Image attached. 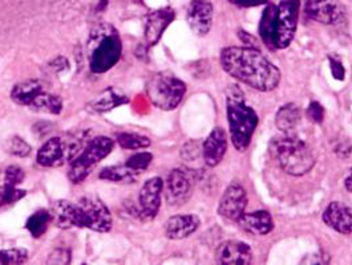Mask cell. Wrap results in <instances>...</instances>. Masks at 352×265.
I'll use <instances>...</instances> for the list:
<instances>
[{
	"instance_id": "cell-1",
	"label": "cell",
	"mask_w": 352,
	"mask_h": 265,
	"mask_svg": "<svg viewBox=\"0 0 352 265\" xmlns=\"http://www.w3.org/2000/svg\"><path fill=\"white\" fill-rule=\"evenodd\" d=\"M222 69L259 92H272L280 82V71L255 47H228L219 57Z\"/></svg>"
},
{
	"instance_id": "cell-2",
	"label": "cell",
	"mask_w": 352,
	"mask_h": 265,
	"mask_svg": "<svg viewBox=\"0 0 352 265\" xmlns=\"http://www.w3.org/2000/svg\"><path fill=\"white\" fill-rule=\"evenodd\" d=\"M226 114L232 143L238 152H245L252 143V138L259 124L258 114L246 105L245 95L238 85L226 89Z\"/></svg>"
},
{
	"instance_id": "cell-3",
	"label": "cell",
	"mask_w": 352,
	"mask_h": 265,
	"mask_svg": "<svg viewBox=\"0 0 352 265\" xmlns=\"http://www.w3.org/2000/svg\"><path fill=\"white\" fill-rule=\"evenodd\" d=\"M269 150L278 166L293 176L306 175L315 165L310 148L295 137H276L270 142Z\"/></svg>"
},
{
	"instance_id": "cell-4",
	"label": "cell",
	"mask_w": 352,
	"mask_h": 265,
	"mask_svg": "<svg viewBox=\"0 0 352 265\" xmlns=\"http://www.w3.org/2000/svg\"><path fill=\"white\" fill-rule=\"evenodd\" d=\"M121 40L111 25L98 27L89 41V68L95 73H105L121 57Z\"/></svg>"
},
{
	"instance_id": "cell-5",
	"label": "cell",
	"mask_w": 352,
	"mask_h": 265,
	"mask_svg": "<svg viewBox=\"0 0 352 265\" xmlns=\"http://www.w3.org/2000/svg\"><path fill=\"white\" fill-rule=\"evenodd\" d=\"M146 93L158 109L170 112L176 109L186 95V84L172 73H157L149 80Z\"/></svg>"
},
{
	"instance_id": "cell-6",
	"label": "cell",
	"mask_w": 352,
	"mask_h": 265,
	"mask_svg": "<svg viewBox=\"0 0 352 265\" xmlns=\"http://www.w3.org/2000/svg\"><path fill=\"white\" fill-rule=\"evenodd\" d=\"M113 146H115L113 139L108 137L100 135L94 138L87 145V148L82 150V152H80V155L75 158V161H72L68 171L69 181L75 185L85 181L98 162H101L104 158H107L111 154L113 150Z\"/></svg>"
},
{
	"instance_id": "cell-7",
	"label": "cell",
	"mask_w": 352,
	"mask_h": 265,
	"mask_svg": "<svg viewBox=\"0 0 352 265\" xmlns=\"http://www.w3.org/2000/svg\"><path fill=\"white\" fill-rule=\"evenodd\" d=\"M78 228H88L95 232H109L112 215L107 205L98 196H82L78 203Z\"/></svg>"
},
{
	"instance_id": "cell-8",
	"label": "cell",
	"mask_w": 352,
	"mask_h": 265,
	"mask_svg": "<svg viewBox=\"0 0 352 265\" xmlns=\"http://www.w3.org/2000/svg\"><path fill=\"white\" fill-rule=\"evenodd\" d=\"M300 11V0H279L275 20V48L286 49L293 43Z\"/></svg>"
},
{
	"instance_id": "cell-9",
	"label": "cell",
	"mask_w": 352,
	"mask_h": 265,
	"mask_svg": "<svg viewBox=\"0 0 352 265\" xmlns=\"http://www.w3.org/2000/svg\"><path fill=\"white\" fill-rule=\"evenodd\" d=\"M80 138L64 139L61 137H54L48 139L38 152L36 161L43 168H55L65 163L80 150Z\"/></svg>"
},
{
	"instance_id": "cell-10",
	"label": "cell",
	"mask_w": 352,
	"mask_h": 265,
	"mask_svg": "<svg viewBox=\"0 0 352 265\" xmlns=\"http://www.w3.org/2000/svg\"><path fill=\"white\" fill-rule=\"evenodd\" d=\"M305 14L309 19L338 25L346 20V7L339 0H306Z\"/></svg>"
},
{
	"instance_id": "cell-11",
	"label": "cell",
	"mask_w": 352,
	"mask_h": 265,
	"mask_svg": "<svg viewBox=\"0 0 352 265\" xmlns=\"http://www.w3.org/2000/svg\"><path fill=\"white\" fill-rule=\"evenodd\" d=\"M195 189V176L182 169H175L166 181V202L170 207H181L185 205Z\"/></svg>"
},
{
	"instance_id": "cell-12",
	"label": "cell",
	"mask_w": 352,
	"mask_h": 265,
	"mask_svg": "<svg viewBox=\"0 0 352 265\" xmlns=\"http://www.w3.org/2000/svg\"><path fill=\"white\" fill-rule=\"evenodd\" d=\"M248 205L249 199L245 189L239 183H232L219 200L218 214L228 220L238 222L246 212Z\"/></svg>"
},
{
	"instance_id": "cell-13",
	"label": "cell",
	"mask_w": 352,
	"mask_h": 265,
	"mask_svg": "<svg viewBox=\"0 0 352 265\" xmlns=\"http://www.w3.org/2000/svg\"><path fill=\"white\" fill-rule=\"evenodd\" d=\"M162 189H164V182L158 176L148 179L140 189L138 215L145 220H152L156 218L161 206Z\"/></svg>"
},
{
	"instance_id": "cell-14",
	"label": "cell",
	"mask_w": 352,
	"mask_h": 265,
	"mask_svg": "<svg viewBox=\"0 0 352 265\" xmlns=\"http://www.w3.org/2000/svg\"><path fill=\"white\" fill-rule=\"evenodd\" d=\"M213 3L210 0H192L188 7L186 20L197 36H206L213 25Z\"/></svg>"
},
{
	"instance_id": "cell-15",
	"label": "cell",
	"mask_w": 352,
	"mask_h": 265,
	"mask_svg": "<svg viewBox=\"0 0 352 265\" xmlns=\"http://www.w3.org/2000/svg\"><path fill=\"white\" fill-rule=\"evenodd\" d=\"M252 260V248L243 242L228 240L215 249V262L218 264L248 265Z\"/></svg>"
},
{
	"instance_id": "cell-16",
	"label": "cell",
	"mask_w": 352,
	"mask_h": 265,
	"mask_svg": "<svg viewBox=\"0 0 352 265\" xmlns=\"http://www.w3.org/2000/svg\"><path fill=\"white\" fill-rule=\"evenodd\" d=\"M175 18H176V12L170 7L157 10L148 15L144 35H145L146 44L149 47L156 45Z\"/></svg>"
},
{
	"instance_id": "cell-17",
	"label": "cell",
	"mask_w": 352,
	"mask_h": 265,
	"mask_svg": "<svg viewBox=\"0 0 352 265\" xmlns=\"http://www.w3.org/2000/svg\"><path fill=\"white\" fill-rule=\"evenodd\" d=\"M228 152V137L222 128H215L202 143V157L209 168L218 166Z\"/></svg>"
},
{
	"instance_id": "cell-18",
	"label": "cell",
	"mask_w": 352,
	"mask_h": 265,
	"mask_svg": "<svg viewBox=\"0 0 352 265\" xmlns=\"http://www.w3.org/2000/svg\"><path fill=\"white\" fill-rule=\"evenodd\" d=\"M323 222L342 235L352 233V209L342 202H333L324 209Z\"/></svg>"
},
{
	"instance_id": "cell-19",
	"label": "cell",
	"mask_w": 352,
	"mask_h": 265,
	"mask_svg": "<svg viewBox=\"0 0 352 265\" xmlns=\"http://www.w3.org/2000/svg\"><path fill=\"white\" fill-rule=\"evenodd\" d=\"M199 218L192 214L175 215L165 223V235L170 240H184L199 228Z\"/></svg>"
},
{
	"instance_id": "cell-20",
	"label": "cell",
	"mask_w": 352,
	"mask_h": 265,
	"mask_svg": "<svg viewBox=\"0 0 352 265\" xmlns=\"http://www.w3.org/2000/svg\"><path fill=\"white\" fill-rule=\"evenodd\" d=\"M236 223L245 232L256 235V236L258 235H267L274 228V222H273L272 214L269 211H265V209L254 211V212H250V214L245 212L243 216Z\"/></svg>"
},
{
	"instance_id": "cell-21",
	"label": "cell",
	"mask_w": 352,
	"mask_h": 265,
	"mask_svg": "<svg viewBox=\"0 0 352 265\" xmlns=\"http://www.w3.org/2000/svg\"><path fill=\"white\" fill-rule=\"evenodd\" d=\"M124 104H128V97H125L118 89H105L101 95L89 102L88 109H91L94 113H108Z\"/></svg>"
},
{
	"instance_id": "cell-22",
	"label": "cell",
	"mask_w": 352,
	"mask_h": 265,
	"mask_svg": "<svg viewBox=\"0 0 352 265\" xmlns=\"http://www.w3.org/2000/svg\"><path fill=\"white\" fill-rule=\"evenodd\" d=\"M275 20H276V5L273 3H267L262 12V18L259 20V38L262 43L270 48L272 51L275 48Z\"/></svg>"
},
{
	"instance_id": "cell-23",
	"label": "cell",
	"mask_w": 352,
	"mask_h": 265,
	"mask_svg": "<svg viewBox=\"0 0 352 265\" xmlns=\"http://www.w3.org/2000/svg\"><path fill=\"white\" fill-rule=\"evenodd\" d=\"M52 218L58 227L63 229L78 227V207L76 203L59 200L52 209Z\"/></svg>"
},
{
	"instance_id": "cell-24",
	"label": "cell",
	"mask_w": 352,
	"mask_h": 265,
	"mask_svg": "<svg viewBox=\"0 0 352 265\" xmlns=\"http://www.w3.org/2000/svg\"><path fill=\"white\" fill-rule=\"evenodd\" d=\"M302 114L296 104H286L275 114V125L282 132H292L300 124Z\"/></svg>"
},
{
	"instance_id": "cell-25",
	"label": "cell",
	"mask_w": 352,
	"mask_h": 265,
	"mask_svg": "<svg viewBox=\"0 0 352 265\" xmlns=\"http://www.w3.org/2000/svg\"><path fill=\"white\" fill-rule=\"evenodd\" d=\"M43 92V87L38 80H27L14 87L11 98L14 102L23 106H28L35 101V98Z\"/></svg>"
},
{
	"instance_id": "cell-26",
	"label": "cell",
	"mask_w": 352,
	"mask_h": 265,
	"mask_svg": "<svg viewBox=\"0 0 352 265\" xmlns=\"http://www.w3.org/2000/svg\"><path fill=\"white\" fill-rule=\"evenodd\" d=\"M30 108L35 112L43 113L60 114L63 111V101L58 95H50L47 92H41L35 101L30 105Z\"/></svg>"
},
{
	"instance_id": "cell-27",
	"label": "cell",
	"mask_w": 352,
	"mask_h": 265,
	"mask_svg": "<svg viewBox=\"0 0 352 265\" xmlns=\"http://www.w3.org/2000/svg\"><path fill=\"white\" fill-rule=\"evenodd\" d=\"M54 220L52 218V212L47 211V209H39L38 212H35L28 220L25 227L28 229V232L38 239L41 235H44L48 229V226L51 224V222Z\"/></svg>"
},
{
	"instance_id": "cell-28",
	"label": "cell",
	"mask_w": 352,
	"mask_h": 265,
	"mask_svg": "<svg viewBox=\"0 0 352 265\" xmlns=\"http://www.w3.org/2000/svg\"><path fill=\"white\" fill-rule=\"evenodd\" d=\"M116 141L122 149L126 150H141L151 146L152 141L138 132H121L116 134Z\"/></svg>"
},
{
	"instance_id": "cell-29",
	"label": "cell",
	"mask_w": 352,
	"mask_h": 265,
	"mask_svg": "<svg viewBox=\"0 0 352 265\" xmlns=\"http://www.w3.org/2000/svg\"><path fill=\"white\" fill-rule=\"evenodd\" d=\"M136 172L138 171L132 170L131 168H128L126 165L124 166H109L105 168L104 170L100 172V179H105L109 182H133L136 178Z\"/></svg>"
},
{
	"instance_id": "cell-30",
	"label": "cell",
	"mask_w": 352,
	"mask_h": 265,
	"mask_svg": "<svg viewBox=\"0 0 352 265\" xmlns=\"http://www.w3.org/2000/svg\"><path fill=\"white\" fill-rule=\"evenodd\" d=\"M28 259V252L24 248H12L0 251V264H23Z\"/></svg>"
},
{
	"instance_id": "cell-31",
	"label": "cell",
	"mask_w": 352,
	"mask_h": 265,
	"mask_svg": "<svg viewBox=\"0 0 352 265\" xmlns=\"http://www.w3.org/2000/svg\"><path fill=\"white\" fill-rule=\"evenodd\" d=\"M6 150L8 154L14 155V157H19V158H25L31 154V146L18 135L11 137L7 143H6Z\"/></svg>"
},
{
	"instance_id": "cell-32",
	"label": "cell",
	"mask_w": 352,
	"mask_h": 265,
	"mask_svg": "<svg viewBox=\"0 0 352 265\" xmlns=\"http://www.w3.org/2000/svg\"><path fill=\"white\" fill-rule=\"evenodd\" d=\"M152 161H153V155L151 152H138V154H133L132 157H129L125 165L128 168H131L132 170L142 171L146 170L151 166Z\"/></svg>"
},
{
	"instance_id": "cell-33",
	"label": "cell",
	"mask_w": 352,
	"mask_h": 265,
	"mask_svg": "<svg viewBox=\"0 0 352 265\" xmlns=\"http://www.w3.org/2000/svg\"><path fill=\"white\" fill-rule=\"evenodd\" d=\"M23 181H24V171L23 169H20L19 166H10L6 169L4 185L18 187Z\"/></svg>"
},
{
	"instance_id": "cell-34",
	"label": "cell",
	"mask_w": 352,
	"mask_h": 265,
	"mask_svg": "<svg viewBox=\"0 0 352 265\" xmlns=\"http://www.w3.org/2000/svg\"><path fill=\"white\" fill-rule=\"evenodd\" d=\"M199 154H202V146H199L197 141L186 142L181 149V157L185 161H195L199 157Z\"/></svg>"
},
{
	"instance_id": "cell-35",
	"label": "cell",
	"mask_w": 352,
	"mask_h": 265,
	"mask_svg": "<svg viewBox=\"0 0 352 265\" xmlns=\"http://www.w3.org/2000/svg\"><path fill=\"white\" fill-rule=\"evenodd\" d=\"M329 64H330V71L331 75L336 81H344L346 78V68L343 65V62L340 61V58L330 55L329 56Z\"/></svg>"
},
{
	"instance_id": "cell-36",
	"label": "cell",
	"mask_w": 352,
	"mask_h": 265,
	"mask_svg": "<svg viewBox=\"0 0 352 265\" xmlns=\"http://www.w3.org/2000/svg\"><path fill=\"white\" fill-rule=\"evenodd\" d=\"M307 115L314 124L319 125L324 121V108L318 101H311L307 106Z\"/></svg>"
},
{
	"instance_id": "cell-37",
	"label": "cell",
	"mask_w": 352,
	"mask_h": 265,
	"mask_svg": "<svg viewBox=\"0 0 352 265\" xmlns=\"http://www.w3.org/2000/svg\"><path fill=\"white\" fill-rule=\"evenodd\" d=\"M69 262H71V255L67 249H56L48 260L50 264L51 263L52 264H68Z\"/></svg>"
},
{
	"instance_id": "cell-38",
	"label": "cell",
	"mask_w": 352,
	"mask_h": 265,
	"mask_svg": "<svg viewBox=\"0 0 352 265\" xmlns=\"http://www.w3.org/2000/svg\"><path fill=\"white\" fill-rule=\"evenodd\" d=\"M229 1L239 8H252V7L267 4L270 0H229Z\"/></svg>"
},
{
	"instance_id": "cell-39",
	"label": "cell",
	"mask_w": 352,
	"mask_h": 265,
	"mask_svg": "<svg viewBox=\"0 0 352 265\" xmlns=\"http://www.w3.org/2000/svg\"><path fill=\"white\" fill-rule=\"evenodd\" d=\"M347 145H349V143H339V145H338V148L335 149V152H336V154H338L339 157H342V158H347V157H350L352 148L351 146H349V148L346 149V146H347Z\"/></svg>"
},
{
	"instance_id": "cell-40",
	"label": "cell",
	"mask_w": 352,
	"mask_h": 265,
	"mask_svg": "<svg viewBox=\"0 0 352 265\" xmlns=\"http://www.w3.org/2000/svg\"><path fill=\"white\" fill-rule=\"evenodd\" d=\"M238 35H239L241 40L245 43V45H248V47H255V41H256V40H255L250 34H248V32H245V31H239Z\"/></svg>"
},
{
	"instance_id": "cell-41",
	"label": "cell",
	"mask_w": 352,
	"mask_h": 265,
	"mask_svg": "<svg viewBox=\"0 0 352 265\" xmlns=\"http://www.w3.org/2000/svg\"><path fill=\"white\" fill-rule=\"evenodd\" d=\"M344 187L349 192H352V169L350 170V174L347 175V178L344 179Z\"/></svg>"
}]
</instances>
